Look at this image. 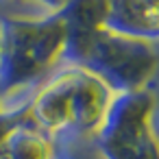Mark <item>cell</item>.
<instances>
[{
    "instance_id": "cell-1",
    "label": "cell",
    "mask_w": 159,
    "mask_h": 159,
    "mask_svg": "<svg viewBox=\"0 0 159 159\" xmlns=\"http://www.w3.org/2000/svg\"><path fill=\"white\" fill-rule=\"evenodd\" d=\"M111 105L109 87L79 66H57L52 79L39 85L33 113L50 133L92 131L105 122Z\"/></svg>"
},
{
    "instance_id": "cell-2",
    "label": "cell",
    "mask_w": 159,
    "mask_h": 159,
    "mask_svg": "<svg viewBox=\"0 0 159 159\" xmlns=\"http://www.w3.org/2000/svg\"><path fill=\"white\" fill-rule=\"evenodd\" d=\"M100 31L155 42L157 0H107V13Z\"/></svg>"
}]
</instances>
